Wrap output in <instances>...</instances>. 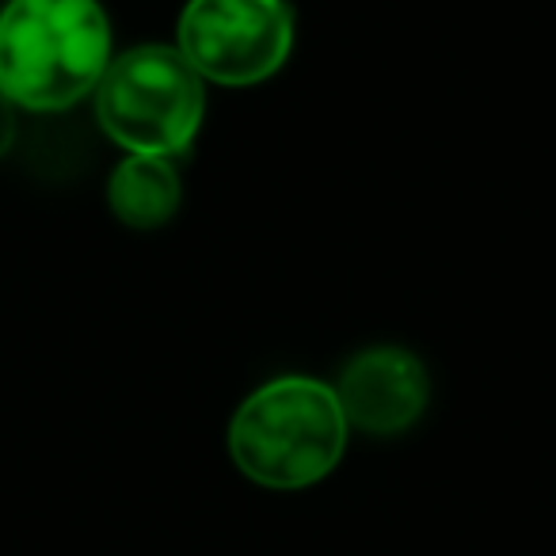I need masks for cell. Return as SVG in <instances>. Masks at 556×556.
<instances>
[{
	"mask_svg": "<svg viewBox=\"0 0 556 556\" xmlns=\"http://www.w3.org/2000/svg\"><path fill=\"white\" fill-rule=\"evenodd\" d=\"M111 65V24L96 0H9L0 9V96L12 108L65 111Z\"/></svg>",
	"mask_w": 556,
	"mask_h": 556,
	"instance_id": "6da1fadb",
	"label": "cell"
},
{
	"mask_svg": "<svg viewBox=\"0 0 556 556\" xmlns=\"http://www.w3.org/2000/svg\"><path fill=\"white\" fill-rule=\"evenodd\" d=\"M206 88L176 47H138L108 65L96 85V118L134 156H179L194 141Z\"/></svg>",
	"mask_w": 556,
	"mask_h": 556,
	"instance_id": "3957f363",
	"label": "cell"
},
{
	"mask_svg": "<svg viewBox=\"0 0 556 556\" xmlns=\"http://www.w3.org/2000/svg\"><path fill=\"white\" fill-rule=\"evenodd\" d=\"M332 389L348 427L374 439H393L416 427L431 401L427 366L404 348L358 351Z\"/></svg>",
	"mask_w": 556,
	"mask_h": 556,
	"instance_id": "5b68a950",
	"label": "cell"
},
{
	"mask_svg": "<svg viewBox=\"0 0 556 556\" xmlns=\"http://www.w3.org/2000/svg\"><path fill=\"white\" fill-rule=\"evenodd\" d=\"M348 419L336 389L317 378H275L237 408L229 454L248 480L270 492H298L340 465Z\"/></svg>",
	"mask_w": 556,
	"mask_h": 556,
	"instance_id": "7a4b0ae2",
	"label": "cell"
},
{
	"mask_svg": "<svg viewBox=\"0 0 556 556\" xmlns=\"http://www.w3.org/2000/svg\"><path fill=\"white\" fill-rule=\"evenodd\" d=\"M111 214L130 229H161L179 210V176L168 156H126L108 184Z\"/></svg>",
	"mask_w": 556,
	"mask_h": 556,
	"instance_id": "8992f818",
	"label": "cell"
},
{
	"mask_svg": "<svg viewBox=\"0 0 556 556\" xmlns=\"http://www.w3.org/2000/svg\"><path fill=\"white\" fill-rule=\"evenodd\" d=\"M12 141H16V111L0 96V156H9Z\"/></svg>",
	"mask_w": 556,
	"mask_h": 556,
	"instance_id": "52a82bcc",
	"label": "cell"
},
{
	"mask_svg": "<svg viewBox=\"0 0 556 556\" xmlns=\"http://www.w3.org/2000/svg\"><path fill=\"white\" fill-rule=\"evenodd\" d=\"M179 54L202 80L248 88L275 77L294 50L287 0H187Z\"/></svg>",
	"mask_w": 556,
	"mask_h": 556,
	"instance_id": "277c9868",
	"label": "cell"
}]
</instances>
